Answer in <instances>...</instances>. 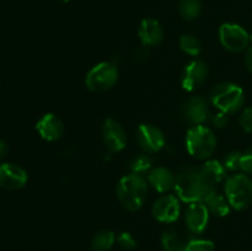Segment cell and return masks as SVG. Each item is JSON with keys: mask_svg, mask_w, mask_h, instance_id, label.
I'll return each instance as SVG.
<instances>
[{"mask_svg": "<svg viewBox=\"0 0 252 251\" xmlns=\"http://www.w3.org/2000/svg\"><path fill=\"white\" fill-rule=\"evenodd\" d=\"M186 251H214V243L206 239H193L186 244Z\"/></svg>", "mask_w": 252, "mask_h": 251, "instance_id": "484cf974", "label": "cell"}, {"mask_svg": "<svg viewBox=\"0 0 252 251\" xmlns=\"http://www.w3.org/2000/svg\"><path fill=\"white\" fill-rule=\"evenodd\" d=\"M153 160L148 154H139L130 162V171L132 174L145 175L152 171Z\"/></svg>", "mask_w": 252, "mask_h": 251, "instance_id": "603a6c76", "label": "cell"}, {"mask_svg": "<svg viewBox=\"0 0 252 251\" xmlns=\"http://www.w3.org/2000/svg\"><path fill=\"white\" fill-rule=\"evenodd\" d=\"M208 76V65L201 59L189 62L184 68L181 75L182 88L187 91H194L201 88Z\"/></svg>", "mask_w": 252, "mask_h": 251, "instance_id": "30bf717a", "label": "cell"}, {"mask_svg": "<svg viewBox=\"0 0 252 251\" xmlns=\"http://www.w3.org/2000/svg\"><path fill=\"white\" fill-rule=\"evenodd\" d=\"M241 170L245 174L252 175V147L246 149L241 155Z\"/></svg>", "mask_w": 252, "mask_h": 251, "instance_id": "83f0119b", "label": "cell"}, {"mask_svg": "<svg viewBox=\"0 0 252 251\" xmlns=\"http://www.w3.org/2000/svg\"><path fill=\"white\" fill-rule=\"evenodd\" d=\"M209 97L212 105L226 115L236 113L245 103V93L243 88L231 81L217 84L212 89Z\"/></svg>", "mask_w": 252, "mask_h": 251, "instance_id": "3957f363", "label": "cell"}, {"mask_svg": "<svg viewBox=\"0 0 252 251\" xmlns=\"http://www.w3.org/2000/svg\"><path fill=\"white\" fill-rule=\"evenodd\" d=\"M240 125L243 129L248 133H252V107L245 108L240 116Z\"/></svg>", "mask_w": 252, "mask_h": 251, "instance_id": "f1b7e54d", "label": "cell"}, {"mask_svg": "<svg viewBox=\"0 0 252 251\" xmlns=\"http://www.w3.org/2000/svg\"><path fill=\"white\" fill-rule=\"evenodd\" d=\"M185 220L186 225L192 233L201 234L208 225L209 211L207 206L202 202L189 203L185 212Z\"/></svg>", "mask_w": 252, "mask_h": 251, "instance_id": "5bb4252c", "label": "cell"}, {"mask_svg": "<svg viewBox=\"0 0 252 251\" xmlns=\"http://www.w3.org/2000/svg\"><path fill=\"white\" fill-rule=\"evenodd\" d=\"M211 122L213 123L214 127L224 128L226 125H228V115L219 111V112L216 113V115H212Z\"/></svg>", "mask_w": 252, "mask_h": 251, "instance_id": "f546056e", "label": "cell"}, {"mask_svg": "<svg viewBox=\"0 0 252 251\" xmlns=\"http://www.w3.org/2000/svg\"><path fill=\"white\" fill-rule=\"evenodd\" d=\"M153 216L161 223H172L179 219L181 213V206L177 197L172 194H165L159 197L153 204Z\"/></svg>", "mask_w": 252, "mask_h": 251, "instance_id": "8fae6325", "label": "cell"}, {"mask_svg": "<svg viewBox=\"0 0 252 251\" xmlns=\"http://www.w3.org/2000/svg\"><path fill=\"white\" fill-rule=\"evenodd\" d=\"M118 80V69L111 62H101L88 71L85 85L94 93H103L116 85Z\"/></svg>", "mask_w": 252, "mask_h": 251, "instance_id": "8992f818", "label": "cell"}, {"mask_svg": "<svg viewBox=\"0 0 252 251\" xmlns=\"http://www.w3.org/2000/svg\"><path fill=\"white\" fill-rule=\"evenodd\" d=\"M137 140L147 154L160 152L166 144L164 133L153 125H140L137 129Z\"/></svg>", "mask_w": 252, "mask_h": 251, "instance_id": "ba28073f", "label": "cell"}, {"mask_svg": "<svg viewBox=\"0 0 252 251\" xmlns=\"http://www.w3.org/2000/svg\"><path fill=\"white\" fill-rule=\"evenodd\" d=\"M62 1H63V2H69V1H70V0H62Z\"/></svg>", "mask_w": 252, "mask_h": 251, "instance_id": "836d02e7", "label": "cell"}, {"mask_svg": "<svg viewBox=\"0 0 252 251\" xmlns=\"http://www.w3.org/2000/svg\"><path fill=\"white\" fill-rule=\"evenodd\" d=\"M219 39L226 51L239 53L249 48L250 34L244 27L236 24H223L219 29Z\"/></svg>", "mask_w": 252, "mask_h": 251, "instance_id": "52a82bcc", "label": "cell"}, {"mask_svg": "<svg viewBox=\"0 0 252 251\" xmlns=\"http://www.w3.org/2000/svg\"><path fill=\"white\" fill-rule=\"evenodd\" d=\"M116 240V235L111 230H101L94 235L91 240V249L93 251H108L113 246Z\"/></svg>", "mask_w": 252, "mask_h": 251, "instance_id": "ffe728a7", "label": "cell"}, {"mask_svg": "<svg viewBox=\"0 0 252 251\" xmlns=\"http://www.w3.org/2000/svg\"><path fill=\"white\" fill-rule=\"evenodd\" d=\"M179 11L186 20H194L201 15V0H180Z\"/></svg>", "mask_w": 252, "mask_h": 251, "instance_id": "44dd1931", "label": "cell"}, {"mask_svg": "<svg viewBox=\"0 0 252 251\" xmlns=\"http://www.w3.org/2000/svg\"><path fill=\"white\" fill-rule=\"evenodd\" d=\"M182 116L191 125H203L211 116L208 103L201 96H192L182 106Z\"/></svg>", "mask_w": 252, "mask_h": 251, "instance_id": "4fadbf2b", "label": "cell"}, {"mask_svg": "<svg viewBox=\"0 0 252 251\" xmlns=\"http://www.w3.org/2000/svg\"><path fill=\"white\" fill-rule=\"evenodd\" d=\"M175 189L181 201L187 203H206L214 193L216 186L204 177L201 167L185 166L176 175Z\"/></svg>", "mask_w": 252, "mask_h": 251, "instance_id": "6da1fadb", "label": "cell"}, {"mask_svg": "<svg viewBox=\"0 0 252 251\" xmlns=\"http://www.w3.org/2000/svg\"><path fill=\"white\" fill-rule=\"evenodd\" d=\"M138 36L142 41L143 47H157L164 39V29L161 24L155 19H144L138 29Z\"/></svg>", "mask_w": 252, "mask_h": 251, "instance_id": "2e32d148", "label": "cell"}, {"mask_svg": "<svg viewBox=\"0 0 252 251\" xmlns=\"http://www.w3.org/2000/svg\"><path fill=\"white\" fill-rule=\"evenodd\" d=\"M148 181L152 185L153 188L157 189L158 192L164 193V192L170 191L171 188H175L176 176L167 167L158 166L152 169V171L148 174Z\"/></svg>", "mask_w": 252, "mask_h": 251, "instance_id": "e0dca14e", "label": "cell"}, {"mask_svg": "<svg viewBox=\"0 0 252 251\" xmlns=\"http://www.w3.org/2000/svg\"><path fill=\"white\" fill-rule=\"evenodd\" d=\"M225 197L236 211H243L252 204V180L246 174H234L225 180Z\"/></svg>", "mask_w": 252, "mask_h": 251, "instance_id": "5b68a950", "label": "cell"}, {"mask_svg": "<svg viewBox=\"0 0 252 251\" xmlns=\"http://www.w3.org/2000/svg\"><path fill=\"white\" fill-rule=\"evenodd\" d=\"M29 175L19 165L4 162L0 165V187L10 191L20 189L27 184Z\"/></svg>", "mask_w": 252, "mask_h": 251, "instance_id": "7c38bea8", "label": "cell"}, {"mask_svg": "<svg viewBox=\"0 0 252 251\" xmlns=\"http://www.w3.org/2000/svg\"><path fill=\"white\" fill-rule=\"evenodd\" d=\"M161 244L165 251H174L179 249L184 243H181L179 234L176 231L169 229V230L164 231V234H162Z\"/></svg>", "mask_w": 252, "mask_h": 251, "instance_id": "cb8c5ba5", "label": "cell"}, {"mask_svg": "<svg viewBox=\"0 0 252 251\" xmlns=\"http://www.w3.org/2000/svg\"><path fill=\"white\" fill-rule=\"evenodd\" d=\"M7 153H9V145L4 139H0V159L6 157Z\"/></svg>", "mask_w": 252, "mask_h": 251, "instance_id": "1f68e13d", "label": "cell"}, {"mask_svg": "<svg viewBox=\"0 0 252 251\" xmlns=\"http://www.w3.org/2000/svg\"><path fill=\"white\" fill-rule=\"evenodd\" d=\"M148 196V184L142 175L123 176L117 185V197L123 208L129 212L140 209Z\"/></svg>", "mask_w": 252, "mask_h": 251, "instance_id": "7a4b0ae2", "label": "cell"}, {"mask_svg": "<svg viewBox=\"0 0 252 251\" xmlns=\"http://www.w3.org/2000/svg\"><path fill=\"white\" fill-rule=\"evenodd\" d=\"M250 42H252V32H251V34H250Z\"/></svg>", "mask_w": 252, "mask_h": 251, "instance_id": "e575fe53", "label": "cell"}, {"mask_svg": "<svg viewBox=\"0 0 252 251\" xmlns=\"http://www.w3.org/2000/svg\"><path fill=\"white\" fill-rule=\"evenodd\" d=\"M102 139L110 153H118L127 145L125 128L113 118H106L102 125Z\"/></svg>", "mask_w": 252, "mask_h": 251, "instance_id": "9c48e42d", "label": "cell"}, {"mask_svg": "<svg viewBox=\"0 0 252 251\" xmlns=\"http://www.w3.org/2000/svg\"><path fill=\"white\" fill-rule=\"evenodd\" d=\"M245 65L246 68L252 73V47H249L246 49V54H245Z\"/></svg>", "mask_w": 252, "mask_h": 251, "instance_id": "4dcf8cb0", "label": "cell"}, {"mask_svg": "<svg viewBox=\"0 0 252 251\" xmlns=\"http://www.w3.org/2000/svg\"><path fill=\"white\" fill-rule=\"evenodd\" d=\"M202 172H203L204 177L211 182L212 185L216 186L217 184H220L221 181H224L226 177V169L223 165V162H220L219 160H208V161L204 162L201 167Z\"/></svg>", "mask_w": 252, "mask_h": 251, "instance_id": "ac0fdd59", "label": "cell"}, {"mask_svg": "<svg viewBox=\"0 0 252 251\" xmlns=\"http://www.w3.org/2000/svg\"><path fill=\"white\" fill-rule=\"evenodd\" d=\"M204 204L207 206L208 211L217 217H226L230 213L231 206L229 204L226 197L221 196L217 192Z\"/></svg>", "mask_w": 252, "mask_h": 251, "instance_id": "d6986e66", "label": "cell"}, {"mask_svg": "<svg viewBox=\"0 0 252 251\" xmlns=\"http://www.w3.org/2000/svg\"><path fill=\"white\" fill-rule=\"evenodd\" d=\"M186 148L191 157L198 160L208 159L217 148V138L211 128L203 125L192 126L187 130Z\"/></svg>", "mask_w": 252, "mask_h": 251, "instance_id": "277c9868", "label": "cell"}, {"mask_svg": "<svg viewBox=\"0 0 252 251\" xmlns=\"http://www.w3.org/2000/svg\"><path fill=\"white\" fill-rule=\"evenodd\" d=\"M180 48L189 56L197 57L202 52V43L197 37L192 34H184L180 38Z\"/></svg>", "mask_w": 252, "mask_h": 251, "instance_id": "7402d4cb", "label": "cell"}, {"mask_svg": "<svg viewBox=\"0 0 252 251\" xmlns=\"http://www.w3.org/2000/svg\"><path fill=\"white\" fill-rule=\"evenodd\" d=\"M117 243L121 248L126 249V250H132L137 246V241L133 238L132 234L127 233V231H123L120 235L117 236Z\"/></svg>", "mask_w": 252, "mask_h": 251, "instance_id": "4316f807", "label": "cell"}, {"mask_svg": "<svg viewBox=\"0 0 252 251\" xmlns=\"http://www.w3.org/2000/svg\"><path fill=\"white\" fill-rule=\"evenodd\" d=\"M174 251H186V245H185V244H182L179 249H176V250H174Z\"/></svg>", "mask_w": 252, "mask_h": 251, "instance_id": "d6a6232c", "label": "cell"}, {"mask_svg": "<svg viewBox=\"0 0 252 251\" xmlns=\"http://www.w3.org/2000/svg\"><path fill=\"white\" fill-rule=\"evenodd\" d=\"M36 129L42 139L56 142L64 134V123L54 113H46L36 123Z\"/></svg>", "mask_w": 252, "mask_h": 251, "instance_id": "9a60e30c", "label": "cell"}, {"mask_svg": "<svg viewBox=\"0 0 252 251\" xmlns=\"http://www.w3.org/2000/svg\"><path fill=\"white\" fill-rule=\"evenodd\" d=\"M241 155L240 152H230L225 155L223 160V165L229 171H236L241 169Z\"/></svg>", "mask_w": 252, "mask_h": 251, "instance_id": "d4e9b609", "label": "cell"}]
</instances>
